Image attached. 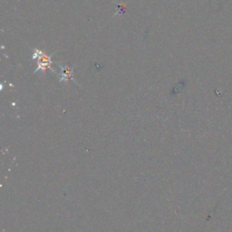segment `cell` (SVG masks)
<instances>
[{"instance_id":"obj_2","label":"cell","mask_w":232,"mask_h":232,"mask_svg":"<svg viewBox=\"0 0 232 232\" xmlns=\"http://www.w3.org/2000/svg\"><path fill=\"white\" fill-rule=\"evenodd\" d=\"M62 69V73H61V78H60V82H65L67 80H74L73 79V70L72 68L68 67V66H61Z\"/></svg>"},{"instance_id":"obj_1","label":"cell","mask_w":232,"mask_h":232,"mask_svg":"<svg viewBox=\"0 0 232 232\" xmlns=\"http://www.w3.org/2000/svg\"><path fill=\"white\" fill-rule=\"evenodd\" d=\"M36 58H38V67L35 70V73L40 70L44 71L46 68H51V64H52L51 57L46 55L45 53L42 52L39 49H35V52L33 54V59L35 60Z\"/></svg>"}]
</instances>
